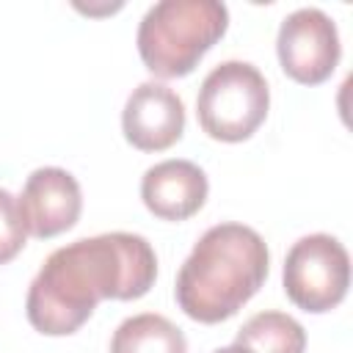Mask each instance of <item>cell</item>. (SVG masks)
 I'll use <instances>...</instances> for the list:
<instances>
[{
  "mask_svg": "<svg viewBox=\"0 0 353 353\" xmlns=\"http://www.w3.org/2000/svg\"><path fill=\"white\" fill-rule=\"evenodd\" d=\"M270 88L265 74L248 61H223L201 83L196 116L201 130L223 143L251 138L268 119Z\"/></svg>",
  "mask_w": 353,
  "mask_h": 353,
  "instance_id": "277c9868",
  "label": "cell"
},
{
  "mask_svg": "<svg viewBox=\"0 0 353 353\" xmlns=\"http://www.w3.org/2000/svg\"><path fill=\"white\" fill-rule=\"evenodd\" d=\"M350 287L347 248L325 232H314L292 243L284 259V292L287 298L312 314L339 306Z\"/></svg>",
  "mask_w": 353,
  "mask_h": 353,
  "instance_id": "5b68a950",
  "label": "cell"
},
{
  "mask_svg": "<svg viewBox=\"0 0 353 353\" xmlns=\"http://www.w3.org/2000/svg\"><path fill=\"white\" fill-rule=\"evenodd\" d=\"M207 193V174L190 160L154 163L141 179V199L146 210L163 221H188L204 207Z\"/></svg>",
  "mask_w": 353,
  "mask_h": 353,
  "instance_id": "9c48e42d",
  "label": "cell"
},
{
  "mask_svg": "<svg viewBox=\"0 0 353 353\" xmlns=\"http://www.w3.org/2000/svg\"><path fill=\"white\" fill-rule=\"evenodd\" d=\"M234 345L245 347L248 353H303L306 350V331L303 325L290 317L287 312H256L248 317Z\"/></svg>",
  "mask_w": 353,
  "mask_h": 353,
  "instance_id": "8fae6325",
  "label": "cell"
},
{
  "mask_svg": "<svg viewBox=\"0 0 353 353\" xmlns=\"http://www.w3.org/2000/svg\"><path fill=\"white\" fill-rule=\"evenodd\" d=\"M276 52L284 74L295 83H325L342 55L339 30L323 8H298L281 19Z\"/></svg>",
  "mask_w": 353,
  "mask_h": 353,
  "instance_id": "8992f818",
  "label": "cell"
},
{
  "mask_svg": "<svg viewBox=\"0 0 353 353\" xmlns=\"http://www.w3.org/2000/svg\"><path fill=\"white\" fill-rule=\"evenodd\" d=\"M19 212L28 234L50 240L61 232H69L83 210L80 182L58 165L36 168L19 193Z\"/></svg>",
  "mask_w": 353,
  "mask_h": 353,
  "instance_id": "52a82bcc",
  "label": "cell"
},
{
  "mask_svg": "<svg viewBox=\"0 0 353 353\" xmlns=\"http://www.w3.org/2000/svg\"><path fill=\"white\" fill-rule=\"evenodd\" d=\"M110 353H188V339L168 317L143 312L113 331Z\"/></svg>",
  "mask_w": 353,
  "mask_h": 353,
  "instance_id": "30bf717a",
  "label": "cell"
},
{
  "mask_svg": "<svg viewBox=\"0 0 353 353\" xmlns=\"http://www.w3.org/2000/svg\"><path fill=\"white\" fill-rule=\"evenodd\" d=\"M28 240V229L19 212L17 196H11L6 188H0V265L11 262Z\"/></svg>",
  "mask_w": 353,
  "mask_h": 353,
  "instance_id": "7c38bea8",
  "label": "cell"
},
{
  "mask_svg": "<svg viewBox=\"0 0 353 353\" xmlns=\"http://www.w3.org/2000/svg\"><path fill=\"white\" fill-rule=\"evenodd\" d=\"M229 8L218 0H160L138 25V55L163 77H185L226 33Z\"/></svg>",
  "mask_w": 353,
  "mask_h": 353,
  "instance_id": "3957f363",
  "label": "cell"
},
{
  "mask_svg": "<svg viewBox=\"0 0 353 353\" xmlns=\"http://www.w3.org/2000/svg\"><path fill=\"white\" fill-rule=\"evenodd\" d=\"M270 254L262 234L245 223L210 226L176 273V303L196 323L237 314L265 284Z\"/></svg>",
  "mask_w": 353,
  "mask_h": 353,
  "instance_id": "7a4b0ae2",
  "label": "cell"
},
{
  "mask_svg": "<svg viewBox=\"0 0 353 353\" xmlns=\"http://www.w3.org/2000/svg\"><path fill=\"white\" fill-rule=\"evenodd\" d=\"M124 138L141 152H163L185 132V102L163 83H141L121 110Z\"/></svg>",
  "mask_w": 353,
  "mask_h": 353,
  "instance_id": "ba28073f",
  "label": "cell"
},
{
  "mask_svg": "<svg viewBox=\"0 0 353 353\" xmlns=\"http://www.w3.org/2000/svg\"><path fill=\"white\" fill-rule=\"evenodd\" d=\"M212 353H248V350L240 347V345H226V347H218V350H212Z\"/></svg>",
  "mask_w": 353,
  "mask_h": 353,
  "instance_id": "4fadbf2b",
  "label": "cell"
},
{
  "mask_svg": "<svg viewBox=\"0 0 353 353\" xmlns=\"http://www.w3.org/2000/svg\"><path fill=\"white\" fill-rule=\"evenodd\" d=\"M157 279V256L146 237L108 232L55 248L25 298L28 323L47 336H69L97 303L143 298Z\"/></svg>",
  "mask_w": 353,
  "mask_h": 353,
  "instance_id": "6da1fadb",
  "label": "cell"
}]
</instances>
